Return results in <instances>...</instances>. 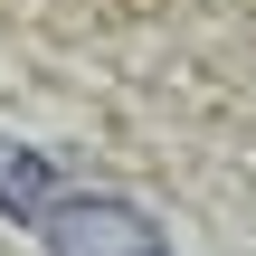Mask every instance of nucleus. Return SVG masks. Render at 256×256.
<instances>
[{"mask_svg":"<svg viewBox=\"0 0 256 256\" xmlns=\"http://www.w3.org/2000/svg\"><path fill=\"white\" fill-rule=\"evenodd\" d=\"M38 238H48V256H162V228L133 200H114V190L48 200L38 209Z\"/></svg>","mask_w":256,"mask_h":256,"instance_id":"nucleus-1","label":"nucleus"},{"mask_svg":"<svg viewBox=\"0 0 256 256\" xmlns=\"http://www.w3.org/2000/svg\"><path fill=\"white\" fill-rule=\"evenodd\" d=\"M48 200H57V180H48V162H38V152H19V142L0 133V209H10V218H38Z\"/></svg>","mask_w":256,"mask_h":256,"instance_id":"nucleus-2","label":"nucleus"}]
</instances>
